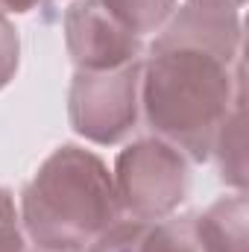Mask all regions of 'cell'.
Listing matches in <instances>:
<instances>
[{
	"instance_id": "obj_1",
	"label": "cell",
	"mask_w": 249,
	"mask_h": 252,
	"mask_svg": "<svg viewBox=\"0 0 249 252\" xmlns=\"http://www.w3.org/2000/svg\"><path fill=\"white\" fill-rule=\"evenodd\" d=\"M244 24L235 9L173 12L141 64V109L156 138L208 161L244 97Z\"/></svg>"
},
{
	"instance_id": "obj_2",
	"label": "cell",
	"mask_w": 249,
	"mask_h": 252,
	"mask_svg": "<svg viewBox=\"0 0 249 252\" xmlns=\"http://www.w3.org/2000/svg\"><path fill=\"white\" fill-rule=\"evenodd\" d=\"M21 229L41 252H85L124 217L109 164L76 144L56 147L21 190Z\"/></svg>"
},
{
	"instance_id": "obj_3",
	"label": "cell",
	"mask_w": 249,
	"mask_h": 252,
	"mask_svg": "<svg viewBox=\"0 0 249 252\" xmlns=\"http://www.w3.org/2000/svg\"><path fill=\"white\" fill-rule=\"evenodd\" d=\"M112 179L121 211L141 223L170 217L190 190L187 158L161 138H141L121 150Z\"/></svg>"
},
{
	"instance_id": "obj_4",
	"label": "cell",
	"mask_w": 249,
	"mask_h": 252,
	"mask_svg": "<svg viewBox=\"0 0 249 252\" xmlns=\"http://www.w3.org/2000/svg\"><path fill=\"white\" fill-rule=\"evenodd\" d=\"M141 64L129 62L115 70H76L67 91V121L91 144H121L138 124L141 112Z\"/></svg>"
},
{
	"instance_id": "obj_5",
	"label": "cell",
	"mask_w": 249,
	"mask_h": 252,
	"mask_svg": "<svg viewBox=\"0 0 249 252\" xmlns=\"http://www.w3.org/2000/svg\"><path fill=\"white\" fill-rule=\"evenodd\" d=\"M62 30L76 70H115L144 53V41L115 21L103 0H73L64 9Z\"/></svg>"
},
{
	"instance_id": "obj_6",
	"label": "cell",
	"mask_w": 249,
	"mask_h": 252,
	"mask_svg": "<svg viewBox=\"0 0 249 252\" xmlns=\"http://www.w3.org/2000/svg\"><path fill=\"white\" fill-rule=\"evenodd\" d=\"M202 252H249V202L247 193L220 196L202 214H193Z\"/></svg>"
},
{
	"instance_id": "obj_7",
	"label": "cell",
	"mask_w": 249,
	"mask_h": 252,
	"mask_svg": "<svg viewBox=\"0 0 249 252\" xmlns=\"http://www.w3.org/2000/svg\"><path fill=\"white\" fill-rule=\"evenodd\" d=\"M103 6L115 15V21L124 30L138 35L141 41L147 35L161 32L176 12V0H103Z\"/></svg>"
},
{
	"instance_id": "obj_8",
	"label": "cell",
	"mask_w": 249,
	"mask_h": 252,
	"mask_svg": "<svg viewBox=\"0 0 249 252\" xmlns=\"http://www.w3.org/2000/svg\"><path fill=\"white\" fill-rule=\"evenodd\" d=\"M217 156V164H220V173L223 179L232 185V188L244 190L247 185V132H244V106H238L229 121L223 124L220 135H217V144H214V153L211 158Z\"/></svg>"
},
{
	"instance_id": "obj_9",
	"label": "cell",
	"mask_w": 249,
	"mask_h": 252,
	"mask_svg": "<svg viewBox=\"0 0 249 252\" xmlns=\"http://www.w3.org/2000/svg\"><path fill=\"white\" fill-rule=\"evenodd\" d=\"M141 252H202L196 238V223L193 214L185 217H164L147 226Z\"/></svg>"
},
{
	"instance_id": "obj_10",
	"label": "cell",
	"mask_w": 249,
	"mask_h": 252,
	"mask_svg": "<svg viewBox=\"0 0 249 252\" xmlns=\"http://www.w3.org/2000/svg\"><path fill=\"white\" fill-rule=\"evenodd\" d=\"M147 226L150 223H141V220H132V217L124 220L121 217L118 223H112L103 235H97L88 244V252H141Z\"/></svg>"
},
{
	"instance_id": "obj_11",
	"label": "cell",
	"mask_w": 249,
	"mask_h": 252,
	"mask_svg": "<svg viewBox=\"0 0 249 252\" xmlns=\"http://www.w3.org/2000/svg\"><path fill=\"white\" fill-rule=\"evenodd\" d=\"M0 252H30L12 190L0 185Z\"/></svg>"
},
{
	"instance_id": "obj_12",
	"label": "cell",
	"mask_w": 249,
	"mask_h": 252,
	"mask_svg": "<svg viewBox=\"0 0 249 252\" xmlns=\"http://www.w3.org/2000/svg\"><path fill=\"white\" fill-rule=\"evenodd\" d=\"M18 64H21V38H18V30L0 12V91L15 79Z\"/></svg>"
},
{
	"instance_id": "obj_13",
	"label": "cell",
	"mask_w": 249,
	"mask_h": 252,
	"mask_svg": "<svg viewBox=\"0 0 249 252\" xmlns=\"http://www.w3.org/2000/svg\"><path fill=\"white\" fill-rule=\"evenodd\" d=\"M44 3H53V0H0V12L3 15H27Z\"/></svg>"
},
{
	"instance_id": "obj_14",
	"label": "cell",
	"mask_w": 249,
	"mask_h": 252,
	"mask_svg": "<svg viewBox=\"0 0 249 252\" xmlns=\"http://www.w3.org/2000/svg\"><path fill=\"white\" fill-rule=\"evenodd\" d=\"M247 0H187V6H196V9H235L241 12Z\"/></svg>"
},
{
	"instance_id": "obj_15",
	"label": "cell",
	"mask_w": 249,
	"mask_h": 252,
	"mask_svg": "<svg viewBox=\"0 0 249 252\" xmlns=\"http://www.w3.org/2000/svg\"><path fill=\"white\" fill-rule=\"evenodd\" d=\"M35 252H41V250H35Z\"/></svg>"
}]
</instances>
